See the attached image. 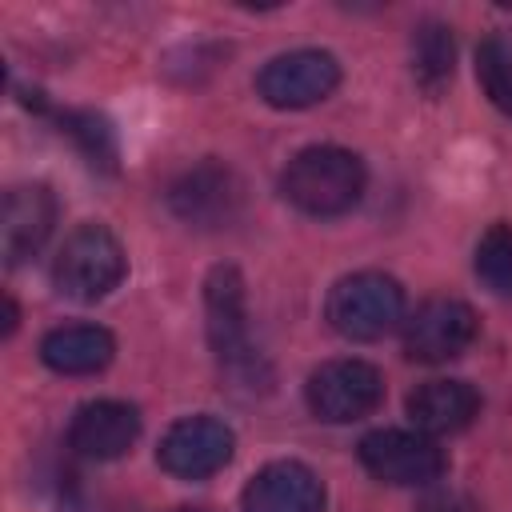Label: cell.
<instances>
[{
  "instance_id": "obj_6",
  "label": "cell",
  "mask_w": 512,
  "mask_h": 512,
  "mask_svg": "<svg viewBox=\"0 0 512 512\" xmlns=\"http://www.w3.org/2000/svg\"><path fill=\"white\" fill-rule=\"evenodd\" d=\"M304 400L324 424H352L380 408L384 376L368 360H328L308 376Z\"/></svg>"
},
{
  "instance_id": "obj_14",
  "label": "cell",
  "mask_w": 512,
  "mask_h": 512,
  "mask_svg": "<svg viewBox=\"0 0 512 512\" xmlns=\"http://www.w3.org/2000/svg\"><path fill=\"white\" fill-rule=\"evenodd\" d=\"M480 412V392L468 380H428L408 396V416L424 436H452Z\"/></svg>"
},
{
  "instance_id": "obj_17",
  "label": "cell",
  "mask_w": 512,
  "mask_h": 512,
  "mask_svg": "<svg viewBox=\"0 0 512 512\" xmlns=\"http://www.w3.org/2000/svg\"><path fill=\"white\" fill-rule=\"evenodd\" d=\"M56 124H60V132L80 148V156L92 164V168H100V172H116V160H120V152H116V132H112V124L100 116V112H88V108H72V112H56Z\"/></svg>"
},
{
  "instance_id": "obj_18",
  "label": "cell",
  "mask_w": 512,
  "mask_h": 512,
  "mask_svg": "<svg viewBox=\"0 0 512 512\" xmlns=\"http://www.w3.org/2000/svg\"><path fill=\"white\" fill-rule=\"evenodd\" d=\"M476 80H480L484 96L504 116H512V36L492 32V36L480 40V48H476Z\"/></svg>"
},
{
  "instance_id": "obj_22",
  "label": "cell",
  "mask_w": 512,
  "mask_h": 512,
  "mask_svg": "<svg viewBox=\"0 0 512 512\" xmlns=\"http://www.w3.org/2000/svg\"><path fill=\"white\" fill-rule=\"evenodd\" d=\"M176 512H200V508H176Z\"/></svg>"
},
{
  "instance_id": "obj_7",
  "label": "cell",
  "mask_w": 512,
  "mask_h": 512,
  "mask_svg": "<svg viewBox=\"0 0 512 512\" xmlns=\"http://www.w3.org/2000/svg\"><path fill=\"white\" fill-rule=\"evenodd\" d=\"M360 464L396 488H428L444 476L448 456L432 444L424 432H404V428H376L360 440Z\"/></svg>"
},
{
  "instance_id": "obj_1",
  "label": "cell",
  "mask_w": 512,
  "mask_h": 512,
  "mask_svg": "<svg viewBox=\"0 0 512 512\" xmlns=\"http://www.w3.org/2000/svg\"><path fill=\"white\" fill-rule=\"evenodd\" d=\"M204 320H208V344L220 364V372L232 380V388L268 392L272 372L264 356L248 340V300H244V276L232 264H216L204 280Z\"/></svg>"
},
{
  "instance_id": "obj_19",
  "label": "cell",
  "mask_w": 512,
  "mask_h": 512,
  "mask_svg": "<svg viewBox=\"0 0 512 512\" xmlns=\"http://www.w3.org/2000/svg\"><path fill=\"white\" fill-rule=\"evenodd\" d=\"M476 276L492 296H512V224L496 220L476 244Z\"/></svg>"
},
{
  "instance_id": "obj_11",
  "label": "cell",
  "mask_w": 512,
  "mask_h": 512,
  "mask_svg": "<svg viewBox=\"0 0 512 512\" xmlns=\"http://www.w3.org/2000/svg\"><path fill=\"white\" fill-rule=\"evenodd\" d=\"M56 224V196L48 184H16L4 192V208H0V248H4V264L16 268L28 256H36L44 248V240L52 236Z\"/></svg>"
},
{
  "instance_id": "obj_21",
  "label": "cell",
  "mask_w": 512,
  "mask_h": 512,
  "mask_svg": "<svg viewBox=\"0 0 512 512\" xmlns=\"http://www.w3.org/2000/svg\"><path fill=\"white\" fill-rule=\"evenodd\" d=\"M16 316H20V312H16L12 296H8V300H4V336H12V332H16Z\"/></svg>"
},
{
  "instance_id": "obj_10",
  "label": "cell",
  "mask_w": 512,
  "mask_h": 512,
  "mask_svg": "<svg viewBox=\"0 0 512 512\" xmlns=\"http://www.w3.org/2000/svg\"><path fill=\"white\" fill-rule=\"evenodd\" d=\"M232 448H236V436L224 420L184 416L164 432L156 460H160L164 472H172L180 480H204V476L220 472L232 460Z\"/></svg>"
},
{
  "instance_id": "obj_12",
  "label": "cell",
  "mask_w": 512,
  "mask_h": 512,
  "mask_svg": "<svg viewBox=\"0 0 512 512\" xmlns=\"http://www.w3.org/2000/svg\"><path fill=\"white\" fill-rule=\"evenodd\" d=\"M244 512H324V484L300 460L264 464L240 492Z\"/></svg>"
},
{
  "instance_id": "obj_4",
  "label": "cell",
  "mask_w": 512,
  "mask_h": 512,
  "mask_svg": "<svg viewBox=\"0 0 512 512\" xmlns=\"http://www.w3.org/2000/svg\"><path fill=\"white\" fill-rule=\"evenodd\" d=\"M324 316L344 340H380L404 320V288L384 272H352L332 284Z\"/></svg>"
},
{
  "instance_id": "obj_15",
  "label": "cell",
  "mask_w": 512,
  "mask_h": 512,
  "mask_svg": "<svg viewBox=\"0 0 512 512\" xmlns=\"http://www.w3.org/2000/svg\"><path fill=\"white\" fill-rule=\"evenodd\" d=\"M116 340L100 324H60L40 340V360L60 376H92L108 368Z\"/></svg>"
},
{
  "instance_id": "obj_8",
  "label": "cell",
  "mask_w": 512,
  "mask_h": 512,
  "mask_svg": "<svg viewBox=\"0 0 512 512\" xmlns=\"http://www.w3.org/2000/svg\"><path fill=\"white\" fill-rule=\"evenodd\" d=\"M336 84H340V64L332 52H320V48H296V52L272 56L256 76V92L272 108H288V112L328 100Z\"/></svg>"
},
{
  "instance_id": "obj_9",
  "label": "cell",
  "mask_w": 512,
  "mask_h": 512,
  "mask_svg": "<svg viewBox=\"0 0 512 512\" xmlns=\"http://www.w3.org/2000/svg\"><path fill=\"white\" fill-rule=\"evenodd\" d=\"M472 340H476V312L452 296L424 300L404 320V352L408 360H420V364L456 360Z\"/></svg>"
},
{
  "instance_id": "obj_16",
  "label": "cell",
  "mask_w": 512,
  "mask_h": 512,
  "mask_svg": "<svg viewBox=\"0 0 512 512\" xmlns=\"http://www.w3.org/2000/svg\"><path fill=\"white\" fill-rule=\"evenodd\" d=\"M456 72V40L440 20H424L412 32V76L428 96H440Z\"/></svg>"
},
{
  "instance_id": "obj_5",
  "label": "cell",
  "mask_w": 512,
  "mask_h": 512,
  "mask_svg": "<svg viewBox=\"0 0 512 512\" xmlns=\"http://www.w3.org/2000/svg\"><path fill=\"white\" fill-rule=\"evenodd\" d=\"M244 200H248V188H244L240 172L224 160H200L168 184L172 216L184 220L188 228H200V232H216V228L236 224L244 212Z\"/></svg>"
},
{
  "instance_id": "obj_2",
  "label": "cell",
  "mask_w": 512,
  "mask_h": 512,
  "mask_svg": "<svg viewBox=\"0 0 512 512\" xmlns=\"http://www.w3.org/2000/svg\"><path fill=\"white\" fill-rule=\"evenodd\" d=\"M368 184L364 160L336 144H312L280 172V192L304 216H344L360 204Z\"/></svg>"
},
{
  "instance_id": "obj_13",
  "label": "cell",
  "mask_w": 512,
  "mask_h": 512,
  "mask_svg": "<svg viewBox=\"0 0 512 512\" xmlns=\"http://www.w3.org/2000/svg\"><path fill=\"white\" fill-rule=\"evenodd\" d=\"M140 436V412L124 400H88L76 408L68 424L72 452L88 460H116L124 456Z\"/></svg>"
},
{
  "instance_id": "obj_20",
  "label": "cell",
  "mask_w": 512,
  "mask_h": 512,
  "mask_svg": "<svg viewBox=\"0 0 512 512\" xmlns=\"http://www.w3.org/2000/svg\"><path fill=\"white\" fill-rule=\"evenodd\" d=\"M416 512H476V508H472L468 496H460V492H452V488H436V492H428V496L416 504Z\"/></svg>"
},
{
  "instance_id": "obj_3",
  "label": "cell",
  "mask_w": 512,
  "mask_h": 512,
  "mask_svg": "<svg viewBox=\"0 0 512 512\" xmlns=\"http://www.w3.org/2000/svg\"><path fill=\"white\" fill-rule=\"evenodd\" d=\"M128 272L120 240L104 224H80L52 260V284L72 300H104Z\"/></svg>"
}]
</instances>
